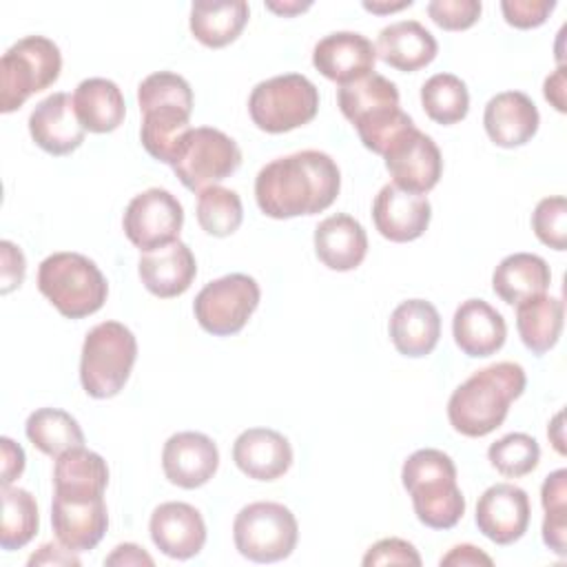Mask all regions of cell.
<instances>
[{
  "instance_id": "1",
  "label": "cell",
  "mask_w": 567,
  "mask_h": 567,
  "mask_svg": "<svg viewBox=\"0 0 567 567\" xmlns=\"http://www.w3.org/2000/svg\"><path fill=\"white\" fill-rule=\"evenodd\" d=\"M339 188L337 162L315 148L277 157L255 177L257 206L272 219L317 215L332 206Z\"/></svg>"
},
{
  "instance_id": "2",
  "label": "cell",
  "mask_w": 567,
  "mask_h": 567,
  "mask_svg": "<svg viewBox=\"0 0 567 567\" xmlns=\"http://www.w3.org/2000/svg\"><path fill=\"white\" fill-rule=\"evenodd\" d=\"M527 377L520 363L498 361L467 377L447 401L450 425L470 439H481L503 425L509 405L523 394Z\"/></svg>"
},
{
  "instance_id": "3",
  "label": "cell",
  "mask_w": 567,
  "mask_h": 567,
  "mask_svg": "<svg viewBox=\"0 0 567 567\" xmlns=\"http://www.w3.org/2000/svg\"><path fill=\"white\" fill-rule=\"evenodd\" d=\"M137 102L142 113V146L153 159L171 164L182 137L193 128L190 84L173 71H157L140 82Z\"/></svg>"
},
{
  "instance_id": "4",
  "label": "cell",
  "mask_w": 567,
  "mask_h": 567,
  "mask_svg": "<svg viewBox=\"0 0 567 567\" xmlns=\"http://www.w3.org/2000/svg\"><path fill=\"white\" fill-rule=\"evenodd\" d=\"M337 104L343 117L357 128L363 146L383 155L388 146L408 128L412 117L399 106V89L379 73H368L337 89Z\"/></svg>"
},
{
  "instance_id": "5",
  "label": "cell",
  "mask_w": 567,
  "mask_h": 567,
  "mask_svg": "<svg viewBox=\"0 0 567 567\" xmlns=\"http://www.w3.org/2000/svg\"><path fill=\"white\" fill-rule=\"evenodd\" d=\"M401 481L425 527L452 529L463 518L465 498L456 485V465L445 452L434 447L412 452L401 467Z\"/></svg>"
},
{
  "instance_id": "6",
  "label": "cell",
  "mask_w": 567,
  "mask_h": 567,
  "mask_svg": "<svg viewBox=\"0 0 567 567\" xmlns=\"http://www.w3.org/2000/svg\"><path fill=\"white\" fill-rule=\"evenodd\" d=\"M38 290L66 319L97 312L109 295V284L93 259L80 252H53L38 268Z\"/></svg>"
},
{
  "instance_id": "7",
  "label": "cell",
  "mask_w": 567,
  "mask_h": 567,
  "mask_svg": "<svg viewBox=\"0 0 567 567\" xmlns=\"http://www.w3.org/2000/svg\"><path fill=\"white\" fill-rule=\"evenodd\" d=\"M137 359V339L120 321H102L82 343L80 381L89 396L111 399L122 392Z\"/></svg>"
},
{
  "instance_id": "8",
  "label": "cell",
  "mask_w": 567,
  "mask_h": 567,
  "mask_svg": "<svg viewBox=\"0 0 567 567\" xmlns=\"http://www.w3.org/2000/svg\"><path fill=\"white\" fill-rule=\"evenodd\" d=\"M62 71V55L53 40L27 35L11 44L0 60V111H18L33 93L49 89Z\"/></svg>"
},
{
  "instance_id": "9",
  "label": "cell",
  "mask_w": 567,
  "mask_h": 567,
  "mask_svg": "<svg viewBox=\"0 0 567 567\" xmlns=\"http://www.w3.org/2000/svg\"><path fill=\"white\" fill-rule=\"evenodd\" d=\"M319 91L301 73H284L259 82L248 97V113L266 133H288L315 120Z\"/></svg>"
},
{
  "instance_id": "10",
  "label": "cell",
  "mask_w": 567,
  "mask_h": 567,
  "mask_svg": "<svg viewBox=\"0 0 567 567\" xmlns=\"http://www.w3.org/2000/svg\"><path fill=\"white\" fill-rule=\"evenodd\" d=\"M299 538L295 514L275 501H257L239 509L233 523L237 551L252 563H277L292 554Z\"/></svg>"
},
{
  "instance_id": "11",
  "label": "cell",
  "mask_w": 567,
  "mask_h": 567,
  "mask_svg": "<svg viewBox=\"0 0 567 567\" xmlns=\"http://www.w3.org/2000/svg\"><path fill=\"white\" fill-rule=\"evenodd\" d=\"M241 164V151L233 137L213 126L190 128L171 162L177 179L193 193H202L230 177Z\"/></svg>"
},
{
  "instance_id": "12",
  "label": "cell",
  "mask_w": 567,
  "mask_h": 567,
  "mask_svg": "<svg viewBox=\"0 0 567 567\" xmlns=\"http://www.w3.org/2000/svg\"><path fill=\"white\" fill-rule=\"evenodd\" d=\"M259 284L244 272H230L208 281L193 301L197 323L215 334H237L259 306Z\"/></svg>"
},
{
  "instance_id": "13",
  "label": "cell",
  "mask_w": 567,
  "mask_h": 567,
  "mask_svg": "<svg viewBox=\"0 0 567 567\" xmlns=\"http://www.w3.org/2000/svg\"><path fill=\"white\" fill-rule=\"evenodd\" d=\"M184 224L179 199L166 188H148L135 195L124 210V235L142 252L177 241Z\"/></svg>"
},
{
  "instance_id": "14",
  "label": "cell",
  "mask_w": 567,
  "mask_h": 567,
  "mask_svg": "<svg viewBox=\"0 0 567 567\" xmlns=\"http://www.w3.org/2000/svg\"><path fill=\"white\" fill-rule=\"evenodd\" d=\"M381 157L385 159L392 184L414 195L430 193L443 173V157L436 142L416 126L403 131Z\"/></svg>"
},
{
  "instance_id": "15",
  "label": "cell",
  "mask_w": 567,
  "mask_h": 567,
  "mask_svg": "<svg viewBox=\"0 0 567 567\" xmlns=\"http://www.w3.org/2000/svg\"><path fill=\"white\" fill-rule=\"evenodd\" d=\"M51 525L64 547L73 551L93 549L109 527L104 494L53 492Z\"/></svg>"
},
{
  "instance_id": "16",
  "label": "cell",
  "mask_w": 567,
  "mask_h": 567,
  "mask_svg": "<svg viewBox=\"0 0 567 567\" xmlns=\"http://www.w3.org/2000/svg\"><path fill=\"white\" fill-rule=\"evenodd\" d=\"M529 496L512 483L487 487L476 503V527L496 545H512L529 527Z\"/></svg>"
},
{
  "instance_id": "17",
  "label": "cell",
  "mask_w": 567,
  "mask_h": 567,
  "mask_svg": "<svg viewBox=\"0 0 567 567\" xmlns=\"http://www.w3.org/2000/svg\"><path fill=\"white\" fill-rule=\"evenodd\" d=\"M148 532L155 547L177 560L197 556L206 543V523L199 509L182 501L157 505L151 514Z\"/></svg>"
},
{
  "instance_id": "18",
  "label": "cell",
  "mask_w": 567,
  "mask_h": 567,
  "mask_svg": "<svg viewBox=\"0 0 567 567\" xmlns=\"http://www.w3.org/2000/svg\"><path fill=\"white\" fill-rule=\"evenodd\" d=\"M219 467V450L202 432H177L162 450V470L166 478L184 489L206 485Z\"/></svg>"
},
{
  "instance_id": "19",
  "label": "cell",
  "mask_w": 567,
  "mask_h": 567,
  "mask_svg": "<svg viewBox=\"0 0 567 567\" xmlns=\"http://www.w3.org/2000/svg\"><path fill=\"white\" fill-rule=\"evenodd\" d=\"M372 219L381 237L405 244L419 239L427 230L432 206L425 195H414L394 184H385L372 202Z\"/></svg>"
},
{
  "instance_id": "20",
  "label": "cell",
  "mask_w": 567,
  "mask_h": 567,
  "mask_svg": "<svg viewBox=\"0 0 567 567\" xmlns=\"http://www.w3.org/2000/svg\"><path fill=\"white\" fill-rule=\"evenodd\" d=\"M377 49L372 40L354 31H334L321 38L312 49L315 69L341 84L354 82L374 71Z\"/></svg>"
},
{
  "instance_id": "21",
  "label": "cell",
  "mask_w": 567,
  "mask_h": 567,
  "mask_svg": "<svg viewBox=\"0 0 567 567\" xmlns=\"http://www.w3.org/2000/svg\"><path fill=\"white\" fill-rule=\"evenodd\" d=\"M29 133L42 151L62 157L82 146L86 128L75 115L73 97L58 91L35 104L29 115Z\"/></svg>"
},
{
  "instance_id": "22",
  "label": "cell",
  "mask_w": 567,
  "mask_h": 567,
  "mask_svg": "<svg viewBox=\"0 0 567 567\" xmlns=\"http://www.w3.org/2000/svg\"><path fill=\"white\" fill-rule=\"evenodd\" d=\"M540 124L536 104L523 91L496 93L483 113L487 137L501 148H516L527 144Z\"/></svg>"
},
{
  "instance_id": "23",
  "label": "cell",
  "mask_w": 567,
  "mask_h": 567,
  "mask_svg": "<svg viewBox=\"0 0 567 567\" xmlns=\"http://www.w3.org/2000/svg\"><path fill=\"white\" fill-rule=\"evenodd\" d=\"M235 465L255 481H275L292 465V447L270 427H248L233 443Z\"/></svg>"
},
{
  "instance_id": "24",
  "label": "cell",
  "mask_w": 567,
  "mask_h": 567,
  "mask_svg": "<svg viewBox=\"0 0 567 567\" xmlns=\"http://www.w3.org/2000/svg\"><path fill=\"white\" fill-rule=\"evenodd\" d=\"M137 272L151 295L159 299H171L184 295L190 288L197 275V264L190 248L177 239L173 244L144 252L140 257Z\"/></svg>"
},
{
  "instance_id": "25",
  "label": "cell",
  "mask_w": 567,
  "mask_h": 567,
  "mask_svg": "<svg viewBox=\"0 0 567 567\" xmlns=\"http://www.w3.org/2000/svg\"><path fill=\"white\" fill-rule=\"evenodd\" d=\"M452 334L467 357H489L498 352L507 337L503 315L485 299H465L452 317Z\"/></svg>"
},
{
  "instance_id": "26",
  "label": "cell",
  "mask_w": 567,
  "mask_h": 567,
  "mask_svg": "<svg viewBox=\"0 0 567 567\" xmlns=\"http://www.w3.org/2000/svg\"><path fill=\"white\" fill-rule=\"evenodd\" d=\"M315 252L326 268L348 272L365 259L368 235L354 217L337 213L321 219L315 228Z\"/></svg>"
},
{
  "instance_id": "27",
  "label": "cell",
  "mask_w": 567,
  "mask_h": 567,
  "mask_svg": "<svg viewBox=\"0 0 567 567\" xmlns=\"http://www.w3.org/2000/svg\"><path fill=\"white\" fill-rule=\"evenodd\" d=\"M374 49L377 58L403 73L427 66L439 53L436 38L416 20H401L383 27Z\"/></svg>"
},
{
  "instance_id": "28",
  "label": "cell",
  "mask_w": 567,
  "mask_h": 567,
  "mask_svg": "<svg viewBox=\"0 0 567 567\" xmlns=\"http://www.w3.org/2000/svg\"><path fill=\"white\" fill-rule=\"evenodd\" d=\"M390 339L403 357H427L441 337V315L425 299L401 301L390 315Z\"/></svg>"
},
{
  "instance_id": "29",
  "label": "cell",
  "mask_w": 567,
  "mask_h": 567,
  "mask_svg": "<svg viewBox=\"0 0 567 567\" xmlns=\"http://www.w3.org/2000/svg\"><path fill=\"white\" fill-rule=\"evenodd\" d=\"M73 109L80 124L91 133H111L126 115L120 86L106 78L82 80L73 91Z\"/></svg>"
},
{
  "instance_id": "30",
  "label": "cell",
  "mask_w": 567,
  "mask_h": 567,
  "mask_svg": "<svg viewBox=\"0 0 567 567\" xmlns=\"http://www.w3.org/2000/svg\"><path fill=\"white\" fill-rule=\"evenodd\" d=\"M551 281L547 261L532 252H514L501 259L492 275V290L505 303L516 306L529 297L545 295Z\"/></svg>"
},
{
  "instance_id": "31",
  "label": "cell",
  "mask_w": 567,
  "mask_h": 567,
  "mask_svg": "<svg viewBox=\"0 0 567 567\" xmlns=\"http://www.w3.org/2000/svg\"><path fill=\"white\" fill-rule=\"evenodd\" d=\"M248 16L250 9L244 0H197L190 7V33L204 47L221 49L239 38L248 22Z\"/></svg>"
},
{
  "instance_id": "32",
  "label": "cell",
  "mask_w": 567,
  "mask_h": 567,
  "mask_svg": "<svg viewBox=\"0 0 567 567\" xmlns=\"http://www.w3.org/2000/svg\"><path fill=\"white\" fill-rule=\"evenodd\" d=\"M565 306L558 297L536 295L516 303V330L532 354L549 352L563 332Z\"/></svg>"
},
{
  "instance_id": "33",
  "label": "cell",
  "mask_w": 567,
  "mask_h": 567,
  "mask_svg": "<svg viewBox=\"0 0 567 567\" xmlns=\"http://www.w3.org/2000/svg\"><path fill=\"white\" fill-rule=\"evenodd\" d=\"M27 439L47 456H62L73 447L84 445V432L80 423L64 410L40 408L29 414L24 423Z\"/></svg>"
},
{
  "instance_id": "34",
  "label": "cell",
  "mask_w": 567,
  "mask_h": 567,
  "mask_svg": "<svg viewBox=\"0 0 567 567\" xmlns=\"http://www.w3.org/2000/svg\"><path fill=\"white\" fill-rule=\"evenodd\" d=\"M109 485L106 461L82 447H73L58 456L53 467V492H86L104 494Z\"/></svg>"
},
{
  "instance_id": "35",
  "label": "cell",
  "mask_w": 567,
  "mask_h": 567,
  "mask_svg": "<svg viewBox=\"0 0 567 567\" xmlns=\"http://www.w3.org/2000/svg\"><path fill=\"white\" fill-rule=\"evenodd\" d=\"M421 104L432 122L450 126L465 120L470 111V93L458 75L436 73L421 86Z\"/></svg>"
},
{
  "instance_id": "36",
  "label": "cell",
  "mask_w": 567,
  "mask_h": 567,
  "mask_svg": "<svg viewBox=\"0 0 567 567\" xmlns=\"http://www.w3.org/2000/svg\"><path fill=\"white\" fill-rule=\"evenodd\" d=\"M2 525H0V547L11 551L20 549L38 534L40 516L31 492L22 487L2 485Z\"/></svg>"
},
{
  "instance_id": "37",
  "label": "cell",
  "mask_w": 567,
  "mask_h": 567,
  "mask_svg": "<svg viewBox=\"0 0 567 567\" xmlns=\"http://www.w3.org/2000/svg\"><path fill=\"white\" fill-rule=\"evenodd\" d=\"M244 219L241 199L235 190L224 186H210L197 197V221L206 235L228 237Z\"/></svg>"
},
{
  "instance_id": "38",
  "label": "cell",
  "mask_w": 567,
  "mask_h": 567,
  "mask_svg": "<svg viewBox=\"0 0 567 567\" xmlns=\"http://www.w3.org/2000/svg\"><path fill=\"white\" fill-rule=\"evenodd\" d=\"M540 503L545 509L543 518V543L556 554L567 556V470L551 472L540 487Z\"/></svg>"
},
{
  "instance_id": "39",
  "label": "cell",
  "mask_w": 567,
  "mask_h": 567,
  "mask_svg": "<svg viewBox=\"0 0 567 567\" xmlns=\"http://www.w3.org/2000/svg\"><path fill=\"white\" fill-rule=\"evenodd\" d=\"M487 458L498 474L507 478H520L536 470L540 461V447L534 436L525 432H512L489 445Z\"/></svg>"
},
{
  "instance_id": "40",
  "label": "cell",
  "mask_w": 567,
  "mask_h": 567,
  "mask_svg": "<svg viewBox=\"0 0 567 567\" xmlns=\"http://www.w3.org/2000/svg\"><path fill=\"white\" fill-rule=\"evenodd\" d=\"M532 228L536 237L554 248L565 250L567 246V202L563 195L545 197L536 204L532 213Z\"/></svg>"
},
{
  "instance_id": "41",
  "label": "cell",
  "mask_w": 567,
  "mask_h": 567,
  "mask_svg": "<svg viewBox=\"0 0 567 567\" xmlns=\"http://www.w3.org/2000/svg\"><path fill=\"white\" fill-rule=\"evenodd\" d=\"M483 4L478 0H432L427 16L445 31H465L481 18Z\"/></svg>"
},
{
  "instance_id": "42",
  "label": "cell",
  "mask_w": 567,
  "mask_h": 567,
  "mask_svg": "<svg viewBox=\"0 0 567 567\" xmlns=\"http://www.w3.org/2000/svg\"><path fill=\"white\" fill-rule=\"evenodd\" d=\"M365 567L377 565H421V556L416 547L403 538H381L377 540L363 556Z\"/></svg>"
},
{
  "instance_id": "43",
  "label": "cell",
  "mask_w": 567,
  "mask_h": 567,
  "mask_svg": "<svg viewBox=\"0 0 567 567\" xmlns=\"http://www.w3.org/2000/svg\"><path fill=\"white\" fill-rule=\"evenodd\" d=\"M556 9L554 0H503L501 11L505 22L516 29L540 27Z\"/></svg>"
},
{
  "instance_id": "44",
  "label": "cell",
  "mask_w": 567,
  "mask_h": 567,
  "mask_svg": "<svg viewBox=\"0 0 567 567\" xmlns=\"http://www.w3.org/2000/svg\"><path fill=\"white\" fill-rule=\"evenodd\" d=\"M24 272H27V261L22 250L9 241L2 239L0 241V279H2V295H9L11 290L20 288V284L24 281Z\"/></svg>"
},
{
  "instance_id": "45",
  "label": "cell",
  "mask_w": 567,
  "mask_h": 567,
  "mask_svg": "<svg viewBox=\"0 0 567 567\" xmlns=\"http://www.w3.org/2000/svg\"><path fill=\"white\" fill-rule=\"evenodd\" d=\"M2 447V485H11L24 470V450L9 436L0 439Z\"/></svg>"
},
{
  "instance_id": "46",
  "label": "cell",
  "mask_w": 567,
  "mask_h": 567,
  "mask_svg": "<svg viewBox=\"0 0 567 567\" xmlns=\"http://www.w3.org/2000/svg\"><path fill=\"white\" fill-rule=\"evenodd\" d=\"M29 567L35 565H80V558L75 556L73 549L64 547L62 543H44L35 554H31V558L27 560Z\"/></svg>"
},
{
  "instance_id": "47",
  "label": "cell",
  "mask_w": 567,
  "mask_h": 567,
  "mask_svg": "<svg viewBox=\"0 0 567 567\" xmlns=\"http://www.w3.org/2000/svg\"><path fill=\"white\" fill-rule=\"evenodd\" d=\"M155 560L144 551V547L135 545V543H122L117 545L106 558H104V565H120V567H126V565H153Z\"/></svg>"
},
{
  "instance_id": "48",
  "label": "cell",
  "mask_w": 567,
  "mask_h": 567,
  "mask_svg": "<svg viewBox=\"0 0 567 567\" xmlns=\"http://www.w3.org/2000/svg\"><path fill=\"white\" fill-rule=\"evenodd\" d=\"M494 560L481 551L478 547L474 545H456L452 547L445 556H441V565H456V567H465V565H492Z\"/></svg>"
},
{
  "instance_id": "49",
  "label": "cell",
  "mask_w": 567,
  "mask_h": 567,
  "mask_svg": "<svg viewBox=\"0 0 567 567\" xmlns=\"http://www.w3.org/2000/svg\"><path fill=\"white\" fill-rule=\"evenodd\" d=\"M543 93H545V100L551 102L556 111L565 113V66L563 64H558V69L551 75H547Z\"/></svg>"
},
{
  "instance_id": "50",
  "label": "cell",
  "mask_w": 567,
  "mask_h": 567,
  "mask_svg": "<svg viewBox=\"0 0 567 567\" xmlns=\"http://www.w3.org/2000/svg\"><path fill=\"white\" fill-rule=\"evenodd\" d=\"M266 7L279 16H295L310 9V2H266Z\"/></svg>"
},
{
  "instance_id": "51",
  "label": "cell",
  "mask_w": 567,
  "mask_h": 567,
  "mask_svg": "<svg viewBox=\"0 0 567 567\" xmlns=\"http://www.w3.org/2000/svg\"><path fill=\"white\" fill-rule=\"evenodd\" d=\"M563 412H558L556 416H554V423L549 425V430H547V434H549V439L554 441V447L560 452V454H565V441H563Z\"/></svg>"
},
{
  "instance_id": "52",
  "label": "cell",
  "mask_w": 567,
  "mask_h": 567,
  "mask_svg": "<svg viewBox=\"0 0 567 567\" xmlns=\"http://www.w3.org/2000/svg\"><path fill=\"white\" fill-rule=\"evenodd\" d=\"M412 4V0H403V2H396V4H379V2H363V9L365 11H372V13H392V11H399V9H405V7H410Z\"/></svg>"
}]
</instances>
